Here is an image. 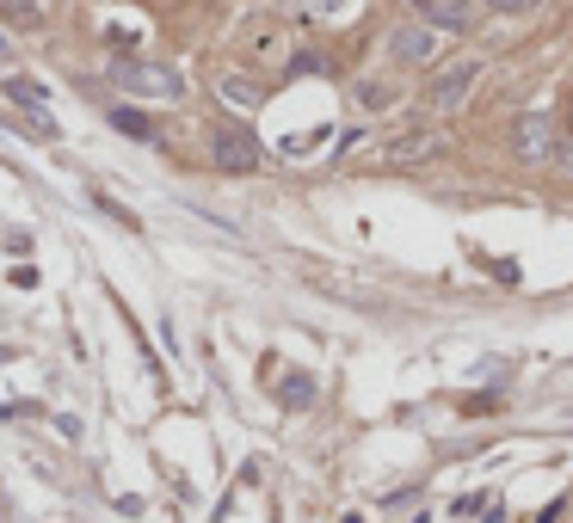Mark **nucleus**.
I'll use <instances>...</instances> for the list:
<instances>
[{"instance_id": "obj_1", "label": "nucleus", "mask_w": 573, "mask_h": 523, "mask_svg": "<svg viewBox=\"0 0 573 523\" xmlns=\"http://www.w3.org/2000/svg\"><path fill=\"white\" fill-rule=\"evenodd\" d=\"M112 80H117V87H124L130 99H161V105L186 99V75H179V68H167V62L117 56V62H112Z\"/></svg>"}, {"instance_id": "obj_2", "label": "nucleus", "mask_w": 573, "mask_h": 523, "mask_svg": "<svg viewBox=\"0 0 573 523\" xmlns=\"http://www.w3.org/2000/svg\"><path fill=\"white\" fill-rule=\"evenodd\" d=\"M211 161L222 173H253L259 167V142H253V130H241V124H216L211 130Z\"/></svg>"}, {"instance_id": "obj_3", "label": "nucleus", "mask_w": 573, "mask_h": 523, "mask_svg": "<svg viewBox=\"0 0 573 523\" xmlns=\"http://www.w3.org/2000/svg\"><path fill=\"white\" fill-rule=\"evenodd\" d=\"M512 149H518V161H531V167H543V161H555V117L549 112H524L512 124Z\"/></svg>"}, {"instance_id": "obj_4", "label": "nucleus", "mask_w": 573, "mask_h": 523, "mask_svg": "<svg viewBox=\"0 0 573 523\" xmlns=\"http://www.w3.org/2000/svg\"><path fill=\"white\" fill-rule=\"evenodd\" d=\"M475 80H481V62L475 56H462V62H450L432 87H425V99H432V112H457L462 99L475 93Z\"/></svg>"}, {"instance_id": "obj_5", "label": "nucleus", "mask_w": 573, "mask_h": 523, "mask_svg": "<svg viewBox=\"0 0 573 523\" xmlns=\"http://www.w3.org/2000/svg\"><path fill=\"white\" fill-rule=\"evenodd\" d=\"M413 13H420L432 31H475L481 0H413Z\"/></svg>"}, {"instance_id": "obj_6", "label": "nucleus", "mask_w": 573, "mask_h": 523, "mask_svg": "<svg viewBox=\"0 0 573 523\" xmlns=\"http://www.w3.org/2000/svg\"><path fill=\"white\" fill-rule=\"evenodd\" d=\"M389 56L402 62V68H420V62H432L438 56V31H432V25H395V31H389Z\"/></svg>"}, {"instance_id": "obj_7", "label": "nucleus", "mask_w": 573, "mask_h": 523, "mask_svg": "<svg viewBox=\"0 0 573 523\" xmlns=\"http://www.w3.org/2000/svg\"><path fill=\"white\" fill-rule=\"evenodd\" d=\"M0 93L13 99V105H25V112H31V136H56V117H50V93H43L38 80L7 75V80H0Z\"/></svg>"}, {"instance_id": "obj_8", "label": "nucleus", "mask_w": 573, "mask_h": 523, "mask_svg": "<svg viewBox=\"0 0 573 523\" xmlns=\"http://www.w3.org/2000/svg\"><path fill=\"white\" fill-rule=\"evenodd\" d=\"M216 93L229 99L234 112H253V105H259V87H253L247 75H216Z\"/></svg>"}, {"instance_id": "obj_9", "label": "nucleus", "mask_w": 573, "mask_h": 523, "mask_svg": "<svg viewBox=\"0 0 573 523\" xmlns=\"http://www.w3.org/2000/svg\"><path fill=\"white\" fill-rule=\"evenodd\" d=\"M0 20L13 31H38L43 25V0H0Z\"/></svg>"}, {"instance_id": "obj_10", "label": "nucleus", "mask_w": 573, "mask_h": 523, "mask_svg": "<svg viewBox=\"0 0 573 523\" xmlns=\"http://www.w3.org/2000/svg\"><path fill=\"white\" fill-rule=\"evenodd\" d=\"M425 154H438V136H402V142L389 149V161H402V167H413V161H425Z\"/></svg>"}, {"instance_id": "obj_11", "label": "nucleus", "mask_w": 573, "mask_h": 523, "mask_svg": "<svg viewBox=\"0 0 573 523\" xmlns=\"http://www.w3.org/2000/svg\"><path fill=\"white\" fill-rule=\"evenodd\" d=\"M352 99H358L364 112H382V105H395V87H382V80H358Z\"/></svg>"}, {"instance_id": "obj_12", "label": "nucleus", "mask_w": 573, "mask_h": 523, "mask_svg": "<svg viewBox=\"0 0 573 523\" xmlns=\"http://www.w3.org/2000/svg\"><path fill=\"white\" fill-rule=\"evenodd\" d=\"M112 124H117L124 136H130V142H154V136H161V130H154V124H149L142 112H112Z\"/></svg>"}, {"instance_id": "obj_13", "label": "nucleus", "mask_w": 573, "mask_h": 523, "mask_svg": "<svg viewBox=\"0 0 573 523\" xmlns=\"http://www.w3.org/2000/svg\"><path fill=\"white\" fill-rule=\"evenodd\" d=\"M315 400V375H284V407H308Z\"/></svg>"}, {"instance_id": "obj_14", "label": "nucleus", "mask_w": 573, "mask_h": 523, "mask_svg": "<svg viewBox=\"0 0 573 523\" xmlns=\"http://www.w3.org/2000/svg\"><path fill=\"white\" fill-rule=\"evenodd\" d=\"M481 7H487V13H506V20H518V13H536L543 0H481Z\"/></svg>"}, {"instance_id": "obj_15", "label": "nucleus", "mask_w": 573, "mask_h": 523, "mask_svg": "<svg viewBox=\"0 0 573 523\" xmlns=\"http://www.w3.org/2000/svg\"><path fill=\"white\" fill-rule=\"evenodd\" d=\"M555 161H561V167H568V173H573V149H568V154H555Z\"/></svg>"}]
</instances>
